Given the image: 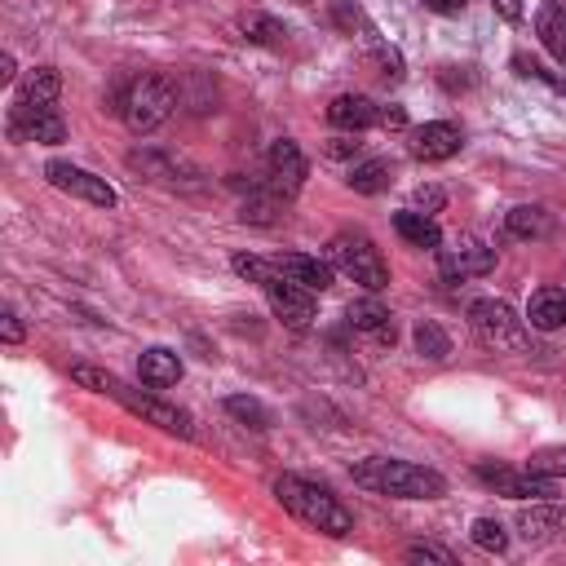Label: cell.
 <instances>
[{"label": "cell", "mask_w": 566, "mask_h": 566, "mask_svg": "<svg viewBox=\"0 0 566 566\" xmlns=\"http://www.w3.org/2000/svg\"><path fill=\"white\" fill-rule=\"evenodd\" d=\"M71 381H76V385H85V390H94V394H107V398H115V403H120V407H128L133 416H142V420L160 424L164 434H177V439H190V434H195L190 411H182V407L164 403L160 394H147V390H133V385H124L115 372H102V368L76 364V368H71Z\"/></svg>", "instance_id": "6da1fadb"}, {"label": "cell", "mask_w": 566, "mask_h": 566, "mask_svg": "<svg viewBox=\"0 0 566 566\" xmlns=\"http://www.w3.org/2000/svg\"><path fill=\"white\" fill-rule=\"evenodd\" d=\"M349 478L377 495H394V501H439V495H447V478L439 469H424L411 460H390V456L354 460Z\"/></svg>", "instance_id": "7a4b0ae2"}, {"label": "cell", "mask_w": 566, "mask_h": 566, "mask_svg": "<svg viewBox=\"0 0 566 566\" xmlns=\"http://www.w3.org/2000/svg\"><path fill=\"white\" fill-rule=\"evenodd\" d=\"M274 495H279V505L288 509L293 518H302L306 527L323 531V536H349L354 531V514L336 501V495L310 478H297V473H283L274 478Z\"/></svg>", "instance_id": "3957f363"}, {"label": "cell", "mask_w": 566, "mask_h": 566, "mask_svg": "<svg viewBox=\"0 0 566 566\" xmlns=\"http://www.w3.org/2000/svg\"><path fill=\"white\" fill-rule=\"evenodd\" d=\"M173 107H177V85L164 71H142L120 102V115L133 133H156L173 115Z\"/></svg>", "instance_id": "277c9868"}, {"label": "cell", "mask_w": 566, "mask_h": 566, "mask_svg": "<svg viewBox=\"0 0 566 566\" xmlns=\"http://www.w3.org/2000/svg\"><path fill=\"white\" fill-rule=\"evenodd\" d=\"M328 261H332L336 274H345V279H354V283H364L368 293H381L385 283H390V266H385L381 248H377L364 231H341V235H332Z\"/></svg>", "instance_id": "5b68a950"}, {"label": "cell", "mask_w": 566, "mask_h": 566, "mask_svg": "<svg viewBox=\"0 0 566 566\" xmlns=\"http://www.w3.org/2000/svg\"><path fill=\"white\" fill-rule=\"evenodd\" d=\"M469 323H473V336H478L487 349H495V354H527V349H531V328H527V319H518L505 302H495V297L473 302V306H469Z\"/></svg>", "instance_id": "8992f818"}, {"label": "cell", "mask_w": 566, "mask_h": 566, "mask_svg": "<svg viewBox=\"0 0 566 566\" xmlns=\"http://www.w3.org/2000/svg\"><path fill=\"white\" fill-rule=\"evenodd\" d=\"M473 473H478V482H487L495 495H509V501H549V495H553L549 478L531 473L527 465L514 469V465H491V460H482Z\"/></svg>", "instance_id": "52a82bcc"}, {"label": "cell", "mask_w": 566, "mask_h": 566, "mask_svg": "<svg viewBox=\"0 0 566 566\" xmlns=\"http://www.w3.org/2000/svg\"><path fill=\"white\" fill-rule=\"evenodd\" d=\"M439 270L447 279H482L495 270V248H487L478 235H456L447 248L439 244Z\"/></svg>", "instance_id": "ba28073f"}, {"label": "cell", "mask_w": 566, "mask_h": 566, "mask_svg": "<svg viewBox=\"0 0 566 566\" xmlns=\"http://www.w3.org/2000/svg\"><path fill=\"white\" fill-rule=\"evenodd\" d=\"M261 288H266V297H270L274 319H283L293 332H306V328L315 323V293H310V288H302V283H293V279H283L279 270H274L270 283H261Z\"/></svg>", "instance_id": "9c48e42d"}, {"label": "cell", "mask_w": 566, "mask_h": 566, "mask_svg": "<svg viewBox=\"0 0 566 566\" xmlns=\"http://www.w3.org/2000/svg\"><path fill=\"white\" fill-rule=\"evenodd\" d=\"M45 177H49V186L76 195V199H85V204H94V208H115V186H107V177H94L89 169H76V164H66V160H53V164L45 169Z\"/></svg>", "instance_id": "30bf717a"}, {"label": "cell", "mask_w": 566, "mask_h": 566, "mask_svg": "<svg viewBox=\"0 0 566 566\" xmlns=\"http://www.w3.org/2000/svg\"><path fill=\"white\" fill-rule=\"evenodd\" d=\"M302 182H306V156H302V147L293 137H279L274 147H270V190L274 195H297L302 190Z\"/></svg>", "instance_id": "8fae6325"}, {"label": "cell", "mask_w": 566, "mask_h": 566, "mask_svg": "<svg viewBox=\"0 0 566 566\" xmlns=\"http://www.w3.org/2000/svg\"><path fill=\"white\" fill-rule=\"evenodd\" d=\"M407 151L424 164H439V160H452L460 151V128L447 124V120H434V124H420L411 128V142H407Z\"/></svg>", "instance_id": "7c38bea8"}, {"label": "cell", "mask_w": 566, "mask_h": 566, "mask_svg": "<svg viewBox=\"0 0 566 566\" xmlns=\"http://www.w3.org/2000/svg\"><path fill=\"white\" fill-rule=\"evenodd\" d=\"M274 261V270L283 274V279H293V283H302V288H310V293H328L332 288V261L328 257H310V253H279V257H270Z\"/></svg>", "instance_id": "4fadbf2b"}, {"label": "cell", "mask_w": 566, "mask_h": 566, "mask_svg": "<svg viewBox=\"0 0 566 566\" xmlns=\"http://www.w3.org/2000/svg\"><path fill=\"white\" fill-rule=\"evenodd\" d=\"M14 137H32V142H45V147H58V142H66V124L53 107H14V120H10Z\"/></svg>", "instance_id": "5bb4252c"}, {"label": "cell", "mask_w": 566, "mask_h": 566, "mask_svg": "<svg viewBox=\"0 0 566 566\" xmlns=\"http://www.w3.org/2000/svg\"><path fill=\"white\" fill-rule=\"evenodd\" d=\"M349 328L364 332V336L377 341V345H394V315H390L377 297H364V302L349 306Z\"/></svg>", "instance_id": "9a60e30c"}, {"label": "cell", "mask_w": 566, "mask_h": 566, "mask_svg": "<svg viewBox=\"0 0 566 566\" xmlns=\"http://www.w3.org/2000/svg\"><path fill=\"white\" fill-rule=\"evenodd\" d=\"M328 120H332L336 128L364 133V128H372V124L381 120V107H377L372 98H364V94H341V98L328 107Z\"/></svg>", "instance_id": "2e32d148"}, {"label": "cell", "mask_w": 566, "mask_h": 566, "mask_svg": "<svg viewBox=\"0 0 566 566\" xmlns=\"http://www.w3.org/2000/svg\"><path fill=\"white\" fill-rule=\"evenodd\" d=\"M518 531H522L527 540L544 544V540H553V536H562V531H566V509H562V505H553V501H536L531 509H522V514H518Z\"/></svg>", "instance_id": "e0dca14e"}, {"label": "cell", "mask_w": 566, "mask_h": 566, "mask_svg": "<svg viewBox=\"0 0 566 566\" xmlns=\"http://www.w3.org/2000/svg\"><path fill=\"white\" fill-rule=\"evenodd\" d=\"M137 377H142V385H147V390H169V385H177V381H182L177 349H164V345L147 349V354H142V364H137Z\"/></svg>", "instance_id": "ac0fdd59"}, {"label": "cell", "mask_w": 566, "mask_h": 566, "mask_svg": "<svg viewBox=\"0 0 566 566\" xmlns=\"http://www.w3.org/2000/svg\"><path fill=\"white\" fill-rule=\"evenodd\" d=\"M527 323L536 332H557L566 328V288H536L531 293V306H527Z\"/></svg>", "instance_id": "d6986e66"}, {"label": "cell", "mask_w": 566, "mask_h": 566, "mask_svg": "<svg viewBox=\"0 0 566 566\" xmlns=\"http://www.w3.org/2000/svg\"><path fill=\"white\" fill-rule=\"evenodd\" d=\"M62 94V76H58V66H36L23 76L19 85V102L23 107H53Z\"/></svg>", "instance_id": "ffe728a7"}, {"label": "cell", "mask_w": 566, "mask_h": 566, "mask_svg": "<svg viewBox=\"0 0 566 566\" xmlns=\"http://www.w3.org/2000/svg\"><path fill=\"white\" fill-rule=\"evenodd\" d=\"M536 32H540L544 49L566 66V5H557V0H544V5L536 10Z\"/></svg>", "instance_id": "44dd1931"}, {"label": "cell", "mask_w": 566, "mask_h": 566, "mask_svg": "<svg viewBox=\"0 0 566 566\" xmlns=\"http://www.w3.org/2000/svg\"><path fill=\"white\" fill-rule=\"evenodd\" d=\"M394 231H398L411 248H439V244H443V231L434 226V218H430V212H416V208L394 212Z\"/></svg>", "instance_id": "7402d4cb"}, {"label": "cell", "mask_w": 566, "mask_h": 566, "mask_svg": "<svg viewBox=\"0 0 566 566\" xmlns=\"http://www.w3.org/2000/svg\"><path fill=\"white\" fill-rule=\"evenodd\" d=\"M128 169L133 173H147V177H160V182H177V173H190L199 177L186 160H173V156H156V151H133L128 156Z\"/></svg>", "instance_id": "603a6c76"}, {"label": "cell", "mask_w": 566, "mask_h": 566, "mask_svg": "<svg viewBox=\"0 0 566 566\" xmlns=\"http://www.w3.org/2000/svg\"><path fill=\"white\" fill-rule=\"evenodd\" d=\"M505 226H509V235H518V239H544V235L553 231V218H549L540 204H522V208H514L509 218H505Z\"/></svg>", "instance_id": "cb8c5ba5"}, {"label": "cell", "mask_w": 566, "mask_h": 566, "mask_svg": "<svg viewBox=\"0 0 566 566\" xmlns=\"http://www.w3.org/2000/svg\"><path fill=\"white\" fill-rule=\"evenodd\" d=\"M411 341H416V349L424 354V359H434V364H443L447 354H452V336H447L434 319H420L416 332H411Z\"/></svg>", "instance_id": "d4e9b609"}, {"label": "cell", "mask_w": 566, "mask_h": 566, "mask_svg": "<svg viewBox=\"0 0 566 566\" xmlns=\"http://www.w3.org/2000/svg\"><path fill=\"white\" fill-rule=\"evenodd\" d=\"M349 190H359V195H377L390 186V164L385 160H364V164H354L349 169Z\"/></svg>", "instance_id": "484cf974"}, {"label": "cell", "mask_w": 566, "mask_h": 566, "mask_svg": "<svg viewBox=\"0 0 566 566\" xmlns=\"http://www.w3.org/2000/svg\"><path fill=\"white\" fill-rule=\"evenodd\" d=\"M226 411H231L235 420L253 424V430H270V411H266L257 398H248V394H231V398H226Z\"/></svg>", "instance_id": "4316f807"}, {"label": "cell", "mask_w": 566, "mask_h": 566, "mask_svg": "<svg viewBox=\"0 0 566 566\" xmlns=\"http://www.w3.org/2000/svg\"><path fill=\"white\" fill-rule=\"evenodd\" d=\"M239 27H244V36L257 40V45H279L283 36H288V32H283V23H274V19H266V14H244Z\"/></svg>", "instance_id": "83f0119b"}, {"label": "cell", "mask_w": 566, "mask_h": 566, "mask_svg": "<svg viewBox=\"0 0 566 566\" xmlns=\"http://www.w3.org/2000/svg\"><path fill=\"white\" fill-rule=\"evenodd\" d=\"M279 208H283V195H274V190H261L257 199H248V204H244V222L270 226V222H279Z\"/></svg>", "instance_id": "f1b7e54d"}, {"label": "cell", "mask_w": 566, "mask_h": 566, "mask_svg": "<svg viewBox=\"0 0 566 566\" xmlns=\"http://www.w3.org/2000/svg\"><path fill=\"white\" fill-rule=\"evenodd\" d=\"M469 536H473V544L487 549V553H505V549H509V536H505V527L495 522V518H478Z\"/></svg>", "instance_id": "f546056e"}, {"label": "cell", "mask_w": 566, "mask_h": 566, "mask_svg": "<svg viewBox=\"0 0 566 566\" xmlns=\"http://www.w3.org/2000/svg\"><path fill=\"white\" fill-rule=\"evenodd\" d=\"M527 469L531 473H540V478H566V447H544V452H536L531 460H527Z\"/></svg>", "instance_id": "4dcf8cb0"}, {"label": "cell", "mask_w": 566, "mask_h": 566, "mask_svg": "<svg viewBox=\"0 0 566 566\" xmlns=\"http://www.w3.org/2000/svg\"><path fill=\"white\" fill-rule=\"evenodd\" d=\"M231 266H235L239 279H253V283H270V279H274V261H270V257H248V253H239Z\"/></svg>", "instance_id": "1f68e13d"}, {"label": "cell", "mask_w": 566, "mask_h": 566, "mask_svg": "<svg viewBox=\"0 0 566 566\" xmlns=\"http://www.w3.org/2000/svg\"><path fill=\"white\" fill-rule=\"evenodd\" d=\"M403 557H407V562H439V566H456V553H447V549H439V544H411Z\"/></svg>", "instance_id": "d6a6232c"}, {"label": "cell", "mask_w": 566, "mask_h": 566, "mask_svg": "<svg viewBox=\"0 0 566 566\" xmlns=\"http://www.w3.org/2000/svg\"><path fill=\"white\" fill-rule=\"evenodd\" d=\"M443 186H416V208H424V212H439L443 208Z\"/></svg>", "instance_id": "836d02e7"}, {"label": "cell", "mask_w": 566, "mask_h": 566, "mask_svg": "<svg viewBox=\"0 0 566 566\" xmlns=\"http://www.w3.org/2000/svg\"><path fill=\"white\" fill-rule=\"evenodd\" d=\"M381 128H407V115H403V107H381V120H377Z\"/></svg>", "instance_id": "e575fe53"}, {"label": "cell", "mask_w": 566, "mask_h": 566, "mask_svg": "<svg viewBox=\"0 0 566 566\" xmlns=\"http://www.w3.org/2000/svg\"><path fill=\"white\" fill-rule=\"evenodd\" d=\"M495 10H501V19H509V23H518L522 19V0H491Z\"/></svg>", "instance_id": "d590c367"}, {"label": "cell", "mask_w": 566, "mask_h": 566, "mask_svg": "<svg viewBox=\"0 0 566 566\" xmlns=\"http://www.w3.org/2000/svg\"><path fill=\"white\" fill-rule=\"evenodd\" d=\"M424 5H430L434 14H460V10H465V0H424Z\"/></svg>", "instance_id": "8d00e7d4"}, {"label": "cell", "mask_w": 566, "mask_h": 566, "mask_svg": "<svg viewBox=\"0 0 566 566\" xmlns=\"http://www.w3.org/2000/svg\"><path fill=\"white\" fill-rule=\"evenodd\" d=\"M349 151H359V142H349V137H332L328 142V156H349Z\"/></svg>", "instance_id": "74e56055"}, {"label": "cell", "mask_w": 566, "mask_h": 566, "mask_svg": "<svg viewBox=\"0 0 566 566\" xmlns=\"http://www.w3.org/2000/svg\"><path fill=\"white\" fill-rule=\"evenodd\" d=\"M5 341H10V345L23 341V323H19V315H5Z\"/></svg>", "instance_id": "f35d334b"}, {"label": "cell", "mask_w": 566, "mask_h": 566, "mask_svg": "<svg viewBox=\"0 0 566 566\" xmlns=\"http://www.w3.org/2000/svg\"><path fill=\"white\" fill-rule=\"evenodd\" d=\"M0 76H5V81H14V58H10V53L0 58Z\"/></svg>", "instance_id": "ab89813d"}]
</instances>
